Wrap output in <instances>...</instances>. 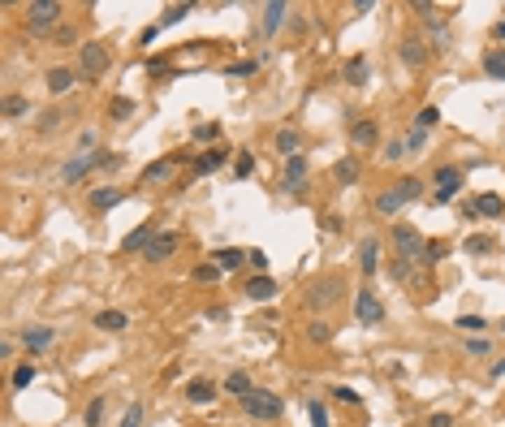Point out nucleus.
Returning <instances> with one entry per match:
<instances>
[{
    "label": "nucleus",
    "instance_id": "1",
    "mask_svg": "<svg viewBox=\"0 0 505 427\" xmlns=\"http://www.w3.org/2000/svg\"><path fill=\"white\" fill-rule=\"evenodd\" d=\"M419 194H423V182H419V178H401V182H393L380 198H376V216H393L401 203H415Z\"/></svg>",
    "mask_w": 505,
    "mask_h": 427
},
{
    "label": "nucleus",
    "instance_id": "2",
    "mask_svg": "<svg viewBox=\"0 0 505 427\" xmlns=\"http://www.w3.org/2000/svg\"><path fill=\"white\" fill-rule=\"evenodd\" d=\"M242 410H246V419H255V423H272V419H281L285 401L276 397L272 389H255V393L242 397Z\"/></svg>",
    "mask_w": 505,
    "mask_h": 427
},
{
    "label": "nucleus",
    "instance_id": "3",
    "mask_svg": "<svg viewBox=\"0 0 505 427\" xmlns=\"http://www.w3.org/2000/svg\"><path fill=\"white\" fill-rule=\"evenodd\" d=\"M65 17V9L57 5V0H31V5H27V31L31 35H48V31H61L57 27V22Z\"/></svg>",
    "mask_w": 505,
    "mask_h": 427
},
{
    "label": "nucleus",
    "instance_id": "4",
    "mask_svg": "<svg viewBox=\"0 0 505 427\" xmlns=\"http://www.w3.org/2000/svg\"><path fill=\"white\" fill-rule=\"evenodd\" d=\"M78 73L91 82H99L108 73V48H99V43H83L78 48Z\"/></svg>",
    "mask_w": 505,
    "mask_h": 427
},
{
    "label": "nucleus",
    "instance_id": "5",
    "mask_svg": "<svg viewBox=\"0 0 505 427\" xmlns=\"http://www.w3.org/2000/svg\"><path fill=\"white\" fill-rule=\"evenodd\" d=\"M393 246H397V259H423V238H419V229L415 224H393Z\"/></svg>",
    "mask_w": 505,
    "mask_h": 427
},
{
    "label": "nucleus",
    "instance_id": "6",
    "mask_svg": "<svg viewBox=\"0 0 505 427\" xmlns=\"http://www.w3.org/2000/svg\"><path fill=\"white\" fill-rule=\"evenodd\" d=\"M355 315H359L363 328H376V324L385 319V303L376 298V289H367V285H363V289L355 294Z\"/></svg>",
    "mask_w": 505,
    "mask_h": 427
},
{
    "label": "nucleus",
    "instance_id": "7",
    "mask_svg": "<svg viewBox=\"0 0 505 427\" xmlns=\"http://www.w3.org/2000/svg\"><path fill=\"white\" fill-rule=\"evenodd\" d=\"M337 294H341V276H324V281H315V285L307 289V307H311V311H324V307L337 303Z\"/></svg>",
    "mask_w": 505,
    "mask_h": 427
},
{
    "label": "nucleus",
    "instance_id": "8",
    "mask_svg": "<svg viewBox=\"0 0 505 427\" xmlns=\"http://www.w3.org/2000/svg\"><path fill=\"white\" fill-rule=\"evenodd\" d=\"M178 246H182V233L164 229V233H156V242H151V246L143 250V259H147V263H164V259H169V255H173Z\"/></svg>",
    "mask_w": 505,
    "mask_h": 427
},
{
    "label": "nucleus",
    "instance_id": "9",
    "mask_svg": "<svg viewBox=\"0 0 505 427\" xmlns=\"http://www.w3.org/2000/svg\"><path fill=\"white\" fill-rule=\"evenodd\" d=\"M458 190H462V168L441 164V168H436V203H449Z\"/></svg>",
    "mask_w": 505,
    "mask_h": 427
},
{
    "label": "nucleus",
    "instance_id": "10",
    "mask_svg": "<svg viewBox=\"0 0 505 427\" xmlns=\"http://www.w3.org/2000/svg\"><path fill=\"white\" fill-rule=\"evenodd\" d=\"M151 242H156V220H147V224H138V229L125 233V238H121V250H125V255H134V250L143 255Z\"/></svg>",
    "mask_w": 505,
    "mask_h": 427
},
{
    "label": "nucleus",
    "instance_id": "11",
    "mask_svg": "<svg viewBox=\"0 0 505 427\" xmlns=\"http://www.w3.org/2000/svg\"><path fill=\"white\" fill-rule=\"evenodd\" d=\"M108 156H99V152H83V156H73L65 168H61V178H65V186L69 182H78V178H87V168H95V164H104Z\"/></svg>",
    "mask_w": 505,
    "mask_h": 427
},
{
    "label": "nucleus",
    "instance_id": "12",
    "mask_svg": "<svg viewBox=\"0 0 505 427\" xmlns=\"http://www.w3.org/2000/svg\"><path fill=\"white\" fill-rule=\"evenodd\" d=\"M302 182H307V156H290L285 160V178H281V190H290V194H298L302 190Z\"/></svg>",
    "mask_w": 505,
    "mask_h": 427
},
{
    "label": "nucleus",
    "instance_id": "13",
    "mask_svg": "<svg viewBox=\"0 0 505 427\" xmlns=\"http://www.w3.org/2000/svg\"><path fill=\"white\" fill-rule=\"evenodd\" d=\"M52 341H57V328H48V324H35V328L22 333V345H27L31 354H43V349L52 345Z\"/></svg>",
    "mask_w": 505,
    "mask_h": 427
},
{
    "label": "nucleus",
    "instance_id": "14",
    "mask_svg": "<svg viewBox=\"0 0 505 427\" xmlns=\"http://www.w3.org/2000/svg\"><path fill=\"white\" fill-rule=\"evenodd\" d=\"M359 268H363V276H376V268H380V242L371 233L359 238Z\"/></svg>",
    "mask_w": 505,
    "mask_h": 427
},
{
    "label": "nucleus",
    "instance_id": "15",
    "mask_svg": "<svg viewBox=\"0 0 505 427\" xmlns=\"http://www.w3.org/2000/svg\"><path fill=\"white\" fill-rule=\"evenodd\" d=\"M242 294L250 298V303H272V298H276V281H272V276H250V281L242 285Z\"/></svg>",
    "mask_w": 505,
    "mask_h": 427
},
{
    "label": "nucleus",
    "instance_id": "16",
    "mask_svg": "<svg viewBox=\"0 0 505 427\" xmlns=\"http://www.w3.org/2000/svg\"><path fill=\"white\" fill-rule=\"evenodd\" d=\"M73 82H78V73H73L69 65H52V69H48V91H52V95H65Z\"/></svg>",
    "mask_w": 505,
    "mask_h": 427
},
{
    "label": "nucleus",
    "instance_id": "17",
    "mask_svg": "<svg viewBox=\"0 0 505 427\" xmlns=\"http://www.w3.org/2000/svg\"><path fill=\"white\" fill-rule=\"evenodd\" d=\"M285 13H290V5L285 0H272V5H264V35H276L285 27Z\"/></svg>",
    "mask_w": 505,
    "mask_h": 427
},
{
    "label": "nucleus",
    "instance_id": "18",
    "mask_svg": "<svg viewBox=\"0 0 505 427\" xmlns=\"http://www.w3.org/2000/svg\"><path fill=\"white\" fill-rule=\"evenodd\" d=\"M182 160L178 156H164V160H156V164H147L143 168V186H151V182H164V178H173V168H178Z\"/></svg>",
    "mask_w": 505,
    "mask_h": 427
},
{
    "label": "nucleus",
    "instance_id": "19",
    "mask_svg": "<svg viewBox=\"0 0 505 427\" xmlns=\"http://www.w3.org/2000/svg\"><path fill=\"white\" fill-rule=\"evenodd\" d=\"M125 198V190L121 186H99V190H91V208L95 212H108V208H117Z\"/></svg>",
    "mask_w": 505,
    "mask_h": 427
},
{
    "label": "nucleus",
    "instance_id": "20",
    "mask_svg": "<svg viewBox=\"0 0 505 427\" xmlns=\"http://www.w3.org/2000/svg\"><path fill=\"white\" fill-rule=\"evenodd\" d=\"M350 138H355V147H376V143H380V125H376V121H355Z\"/></svg>",
    "mask_w": 505,
    "mask_h": 427
},
{
    "label": "nucleus",
    "instance_id": "21",
    "mask_svg": "<svg viewBox=\"0 0 505 427\" xmlns=\"http://www.w3.org/2000/svg\"><path fill=\"white\" fill-rule=\"evenodd\" d=\"M212 263H220V272H238V268L246 263V250L225 246V250H216V255H212Z\"/></svg>",
    "mask_w": 505,
    "mask_h": 427
},
{
    "label": "nucleus",
    "instance_id": "22",
    "mask_svg": "<svg viewBox=\"0 0 505 427\" xmlns=\"http://www.w3.org/2000/svg\"><path fill=\"white\" fill-rule=\"evenodd\" d=\"M225 160H229V156H225L220 147H208L204 156H194V168H199V173H204V178H208V173H216V168H220Z\"/></svg>",
    "mask_w": 505,
    "mask_h": 427
},
{
    "label": "nucleus",
    "instance_id": "23",
    "mask_svg": "<svg viewBox=\"0 0 505 427\" xmlns=\"http://www.w3.org/2000/svg\"><path fill=\"white\" fill-rule=\"evenodd\" d=\"M333 178H337L341 186H355V182H359V160H355V156L337 160V164H333Z\"/></svg>",
    "mask_w": 505,
    "mask_h": 427
},
{
    "label": "nucleus",
    "instance_id": "24",
    "mask_svg": "<svg viewBox=\"0 0 505 427\" xmlns=\"http://www.w3.org/2000/svg\"><path fill=\"white\" fill-rule=\"evenodd\" d=\"M125 324H130V315H125V311H99V315H95V328H104V333H121Z\"/></svg>",
    "mask_w": 505,
    "mask_h": 427
},
{
    "label": "nucleus",
    "instance_id": "25",
    "mask_svg": "<svg viewBox=\"0 0 505 427\" xmlns=\"http://www.w3.org/2000/svg\"><path fill=\"white\" fill-rule=\"evenodd\" d=\"M225 393H229V397H246V393H255V384H250V375H246V371H229V380H225Z\"/></svg>",
    "mask_w": 505,
    "mask_h": 427
},
{
    "label": "nucleus",
    "instance_id": "26",
    "mask_svg": "<svg viewBox=\"0 0 505 427\" xmlns=\"http://www.w3.org/2000/svg\"><path fill=\"white\" fill-rule=\"evenodd\" d=\"M186 397H190V401H199V406H204V401H212V397H216V384H212V380H204V375H199V380H190V384H186Z\"/></svg>",
    "mask_w": 505,
    "mask_h": 427
},
{
    "label": "nucleus",
    "instance_id": "27",
    "mask_svg": "<svg viewBox=\"0 0 505 427\" xmlns=\"http://www.w3.org/2000/svg\"><path fill=\"white\" fill-rule=\"evenodd\" d=\"M484 73L505 82V48H492V52H484Z\"/></svg>",
    "mask_w": 505,
    "mask_h": 427
},
{
    "label": "nucleus",
    "instance_id": "28",
    "mask_svg": "<svg viewBox=\"0 0 505 427\" xmlns=\"http://www.w3.org/2000/svg\"><path fill=\"white\" fill-rule=\"evenodd\" d=\"M346 82L350 87H363L367 82V57H350L346 61Z\"/></svg>",
    "mask_w": 505,
    "mask_h": 427
},
{
    "label": "nucleus",
    "instance_id": "29",
    "mask_svg": "<svg viewBox=\"0 0 505 427\" xmlns=\"http://www.w3.org/2000/svg\"><path fill=\"white\" fill-rule=\"evenodd\" d=\"M475 212H479V216H501V212H505V198H501V194H479V198H475Z\"/></svg>",
    "mask_w": 505,
    "mask_h": 427
},
{
    "label": "nucleus",
    "instance_id": "30",
    "mask_svg": "<svg viewBox=\"0 0 505 427\" xmlns=\"http://www.w3.org/2000/svg\"><path fill=\"white\" fill-rule=\"evenodd\" d=\"M298 147H302L298 130H281V134H276V152H281L285 160H290V156H298Z\"/></svg>",
    "mask_w": 505,
    "mask_h": 427
},
{
    "label": "nucleus",
    "instance_id": "31",
    "mask_svg": "<svg viewBox=\"0 0 505 427\" xmlns=\"http://www.w3.org/2000/svg\"><path fill=\"white\" fill-rule=\"evenodd\" d=\"M35 375H39L35 363H17V367H13V389H31V384H35Z\"/></svg>",
    "mask_w": 505,
    "mask_h": 427
},
{
    "label": "nucleus",
    "instance_id": "32",
    "mask_svg": "<svg viewBox=\"0 0 505 427\" xmlns=\"http://www.w3.org/2000/svg\"><path fill=\"white\" fill-rule=\"evenodd\" d=\"M401 61H406V65H423L427 61V48L419 39H406V43H401Z\"/></svg>",
    "mask_w": 505,
    "mask_h": 427
},
{
    "label": "nucleus",
    "instance_id": "33",
    "mask_svg": "<svg viewBox=\"0 0 505 427\" xmlns=\"http://www.w3.org/2000/svg\"><path fill=\"white\" fill-rule=\"evenodd\" d=\"M453 328H462V333H471V337H484L488 319H484V315H458V324H453Z\"/></svg>",
    "mask_w": 505,
    "mask_h": 427
},
{
    "label": "nucleus",
    "instance_id": "34",
    "mask_svg": "<svg viewBox=\"0 0 505 427\" xmlns=\"http://www.w3.org/2000/svg\"><path fill=\"white\" fill-rule=\"evenodd\" d=\"M307 337H311L315 345H328V341H333V324H324V319H311V324H307Z\"/></svg>",
    "mask_w": 505,
    "mask_h": 427
},
{
    "label": "nucleus",
    "instance_id": "35",
    "mask_svg": "<svg viewBox=\"0 0 505 427\" xmlns=\"http://www.w3.org/2000/svg\"><path fill=\"white\" fill-rule=\"evenodd\" d=\"M445 255H449V242H441V238H436V242H427V246H423V263H441V259H445Z\"/></svg>",
    "mask_w": 505,
    "mask_h": 427
},
{
    "label": "nucleus",
    "instance_id": "36",
    "mask_svg": "<svg viewBox=\"0 0 505 427\" xmlns=\"http://www.w3.org/2000/svg\"><path fill=\"white\" fill-rule=\"evenodd\" d=\"M467 354L471 359H488L492 354V341L488 337H467Z\"/></svg>",
    "mask_w": 505,
    "mask_h": 427
},
{
    "label": "nucleus",
    "instance_id": "37",
    "mask_svg": "<svg viewBox=\"0 0 505 427\" xmlns=\"http://www.w3.org/2000/svg\"><path fill=\"white\" fill-rule=\"evenodd\" d=\"M31 113V104L22 95H5V117H27Z\"/></svg>",
    "mask_w": 505,
    "mask_h": 427
},
{
    "label": "nucleus",
    "instance_id": "38",
    "mask_svg": "<svg viewBox=\"0 0 505 427\" xmlns=\"http://www.w3.org/2000/svg\"><path fill=\"white\" fill-rule=\"evenodd\" d=\"M190 9H194V5H173V9H164V17H160V22H164V27H178V22H186V17H190Z\"/></svg>",
    "mask_w": 505,
    "mask_h": 427
},
{
    "label": "nucleus",
    "instance_id": "39",
    "mask_svg": "<svg viewBox=\"0 0 505 427\" xmlns=\"http://www.w3.org/2000/svg\"><path fill=\"white\" fill-rule=\"evenodd\" d=\"M104 410H108V406H104V397H95L91 406H87V414H83V423H87V427H99V419H104Z\"/></svg>",
    "mask_w": 505,
    "mask_h": 427
},
{
    "label": "nucleus",
    "instance_id": "40",
    "mask_svg": "<svg viewBox=\"0 0 505 427\" xmlns=\"http://www.w3.org/2000/svg\"><path fill=\"white\" fill-rule=\"evenodd\" d=\"M194 281H204V285L220 281V263H199V268H194Z\"/></svg>",
    "mask_w": 505,
    "mask_h": 427
},
{
    "label": "nucleus",
    "instance_id": "41",
    "mask_svg": "<svg viewBox=\"0 0 505 427\" xmlns=\"http://www.w3.org/2000/svg\"><path fill=\"white\" fill-rule=\"evenodd\" d=\"M130 113H134V104H130V99H121V95H117L113 104H108V117H113V121H125Z\"/></svg>",
    "mask_w": 505,
    "mask_h": 427
},
{
    "label": "nucleus",
    "instance_id": "42",
    "mask_svg": "<svg viewBox=\"0 0 505 427\" xmlns=\"http://www.w3.org/2000/svg\"><path fill=\"white\" fill-rule=\"evenodd\" d=\"M234 173H238V178H250V173H255V156H250V152H238Z\"/></svg>",
    "mask_w": 505,
    "mask_h": 427
},
{
    "label": "nucleus",
    "instance_id": "43",
    "mask_svg": "<svg viewBox=\"0 0 505 427\" xmlns=\"http://www.w3.org/2000/svg\"><path fill=\"white\" fill-rule=\"evenodd\" d=\"M436 121H441V113H436L432 104H427V108H419V117H415V125H419V130H432Z\"/></svg>",
    "mask_w": 505,
    "mask_h": 427
},
{
    "label": "nucleus",
    "instance_id": "44",
    "mask_svg": "<svg viewBox=\"0 0 505 427\" xmlns=\"http://www.w3.org/2000/svg\"><path fill=\"white\" fill-rule=\"evenodd\" d=\"M246 263H250V268H255L259 276H268V255H264V250H259V246H255V250H246Z\"/></svg>",
    "mask_w": 505,
    "mask_h": 427
},
{
    "label": "nucleus",
    "instance_id": "45",
    "mask_svg": "<svg viewBox=\"0 0 505 427\" xmlns=\"http://www.w3.org/2000/svg\"><path fill=\"white\" fill-rule=\"evenodd\" d=\"M225 73L229 78H246V73H255V61H234V65H225Z\"/></svg>",
    "mask_w": 505,
    "mask_h": 427
},
{
    "label": "nucleus",
    "instance_id": "46",
    "mask_svg": "<svg viewBox=\"0 0 505 427\" xmlns=\"http://www.w3.org/2000/svg\"><path fill=\"white\" fill-rule=\"evenodd\" d=\"M333 397H337V401H346V406H359V401H363V397H359L355 389H350V384H337V389H333Z\"/></svg>",
    "mask_w": 505,
    "mask_h": 427
},
{
    "label": "nucleus",
    "instance_id": "47",
    "mask_svg": "<svg viewBox=\"0 0 505 427\" xmlns=\"http://www.w3.org/2000/svg\"><path fill=\"white\" fill-rule=\"evenodd\" d=\"M138 423H143V401H134V406L121 414V427H138Z\"/></svg>",
    "mask_w": 505,
    "mask_h": 427
},
{
    "label": "nucleus",
    "instance_id": "48",
    "mask_svg": "<svg viewBox=\"0 0 505 427\" xmlns=\"http://www.w3.org/2000/svg\"><path fill=\"white\" fill-rule=\"evenodd\" d=\"M307 414H311V427H328V414H324L320 401H307Z\"/></svg>",
    "mask_w": 505,
    "mask_h": 427
},
{
    "label": "nucleus",
    "instance_id": "49",
    "mask_svg": "<svg viewBox=\"0 0 505 427\" xmlns=\"http://www.w3.org/2000/svg\"><path fill=\"white\" fill-rule=\"evenodd\" d=\"M467 250H471V255H488V250H492V242L475 233V238H467Z\"/></svg>",
    "mask_w": 505,
    "mask_h": 427
},
{
    "label": "nucleus",
    "instance_id": "50",
    "mask_svg": "<svg viewBox=\"0 0 505 427\" xmlns=\"http://www.w3.org/2000/svg\"><path fill=\"white\" fill-rule=\"evenodd\" d=\"M401 143H406V147H411V152H419V147L427 143V130H419V125H415V130H411L406 138H401Z\"/></svg>",
    "mask_w": 505,
    "mask_h": 427
},
{
    "label": "nucleus",
    "instance_id": "51",
    "mask_svg": "<svg viewBox=\"0 0 505 427\" xmlns=\"http://www.w3.org/2000/svg\"><path fill=\"white\" fill-rule=\"evenodd\" d=\"M320 224H324V229H328V233H341V229H346V220H341V216H333V212H328V216H324Z\"/></svg>",
    "mask_w": 505,
    "mask_h": 427
},
{
    "label": "nucleus",
    "instance_id": "52",
    "mask_svg": "<svg viewBox=\"0 0 505 427\" xmlns=\"http://www.w3.org/2000/svg\"><path fill=\"white\" fill-rule=\"evenodd\" d=\"M216 134H220V125H212V121H208V125H199V130H194V138H199V143H204V138L212 143Z\"/></svg>",
    "mask_w": 505,
    "mask_h": 427
},
{
    "label": "nucleus",
    "instance_id": "53",
    "mask_svg": "<svg viewBox=\"0 0 505 427\" xmlns=\"http://www.w3.org/2000/svg\"><path fill=\"white\" fill-rule=\"evenodd\" d=\"M427 427H453V414L436 410V414H427Z\"/></svg>",
    "mask_w": 505,
    "mask_h": 427
},
{
    "label": "nucleus",
    "instance_id": "54",
    "mask_svg": "<svg viewBox=\"0 0 505 427\" xmlns=\"http://www.w3.org/2000/svg\"><path fill=\"white\" fill-rule=\"evenodd\" d=\"M406 156V143H389V152H385V160H401Z\"/></svg>",
    "mask_w": 505,
    "mask_h": 427
},
{
    "label": "nucleus",
    "instance_id": "55",
    "mask_svg": "<svg viewBox=\"0 0 505 427\" xmlns=\"http://www.w3.org/2000/svg\"><path fill=\"white\" fill-rule=\"evenodd\" d=\"M73 39H78V35H73V27H61V31H57V43H73Z\"/></svg>",
    "mask_w": 505,
    "mask_h": 427
},
{
    "label": "nucleus",
    "instance_id": "56",
    "mask_svg": "<svg viewBox=\"0 0 505 427\" xmlns=\"http://www.w3.org/2000/svg\"><path fill=\"white\" fill-rule=\"evenodd\" d=\"M492 375H505V359H501V363H492Z\"/></svg>",
    "mask_w": 505,
    "mask_h": 427
},
{
    "label": "nucleus",
    "instance_id": "57",
    "mask_svg": "<svg viewBox=\"0 0 505 427\" xmlns=\"http://www.w3.org/2000/svg\"><path fill=\"white\" fill-rule=\"evenodd\" d=\"M497 35H501V39H505V22H497Z\"/></svg>",
    "mask_w": 505,
    "mask_h": 427
}]
</instances>
